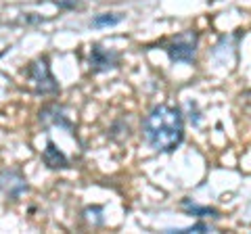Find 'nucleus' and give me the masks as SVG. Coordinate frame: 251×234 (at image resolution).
Listing matches in <instances>:
<instances>
[{"label": "nucleus", "mask_w": 251, "mask_h": 234, "mask_svg": "<svg viewBox=\"0 0 251 234\" xmlns=\"http://www.w3.org/2000/svg\"><path fill=\"white\" fill-rule=\"evenodd\" d=\"M143 132L151 149L159 153H172L184 138L182 113L176 107L157 105L147 115L143 123Z\"/></svg>", "instance_id": "1"}, {"label": "nucleus", "mask_w": 251, "mask_h": 234, "mask_svg": "<svg viewBox=\"0 0 251 234\" xmlns=\"http://www.w3.org/2000/svg\"><path fill=\"white\" fill-rule=\"evenodd\" d=\"M163 50L168 52L172 63H193L197 54V34L184 32L172 38L168 44H163Z\"/></svg>", "instance_id": "2"}, {"label": "nucleus", "mask_w": 251, "mask_h": 234, "mask_svg": "<svg viewBox=\"0 0 251 234\" xmlns=\"http://www.w3.org/2000/svg\"><path fill=\"white\" fill-rule=\"evenodd\" d=\"M25 73L38 94H57L59 92V84L50 73L49 59L46 57H40V59H36L34 63H29Z\"/></svg>", "instance_id": "3"}, {"label": "nucleus", "mask_w": 251, "mask_h": 234, "mask_svg": "<svg viewBox=\"0 0 251 234\" xmlns=\"http://www.w3.org/2000/svg\"><path fill=\"white\" fill-rule=\"evenodd\" d=\"M27 190V180L21 176L17 169H2L0 171V192L6 194L9 199H19Z\"/></svg>", "instance_id": "4"}, {"label": "nucleus", "mask_w": 251, "mask_h": 234, "mask_svg": "<svg viewBox=\"0 0 251 234\" xmlns=\"http://www.w3.org/2000/svg\"><path fill=\"white\" fill-rule=\"evenodd\" d=\"M117 61H120V54L103 48L100 44H94L90 50V67L92 71H107V69L117 67Z\"/></svg>", "instance_id": "5"}, {"label": "nucleus", "mask_w": 251, "mask_h": 234, "mask_svg": "<svg viewBox=\"0 0 251 234\" xmlns=\"http://www.w3.org/2000/svg\"><path fill=\"white\" fill-rule=\"evenodd\" d=\"M42 161H44L50 169H65V167H69L67 157L57 149V144H54L52 140H49V142H46V149H44V153H42Z\"/></svg>", "instance_id": "6"}, {"label": "nucleus", "mask_w": 251, "mask_h": 234, "mask_svg": "<svg viewBox=\"0 0 251 234\" xmlns=\"http://www.w3.org/2000/svg\"><path fill=\"white\" fill-rule=\"evenodd\" d=\"M40 121H44L46 126L54 123V126H61V128L72 130V121H69L67 117L63 115L61 109H57V107H46L44 111H40Z\"/></svg>", "instance_id": "7"}, {"label": "nucleus", "mask_w": 251, "mask_h": 234, "mask_svg": "<svg viewBox=\"0 0 251 234\" xmlns=\"http://www.w3.org/2000/svg\"><path fill=\"white\" fill-rule=\"evenodd\" d=\"M184 209L191 215H197V217H214V220L220 217L218 209H214V207H199V205H195V203H191L188 199L184 201Z\"/></svg>", "instance_id": "8"}, {"label": "nucleus", "mask_w": 251, "mask_h": 234, "mask_svg": "<svg viewBox=\"0 0 251 234\" xmlns=\"http://www.w3.org/2000/svg\"><path fill=\"white\" fill-rule=\"evenodd\" d=\"M124 19V15L122 13H103V15H97L92 21H90V25L92 27H107V25H117Z\"/></svg>", "instance_id": "9"}, {"label": "nucleus", "mask_w": 251, "mask_h": 234, "mask_svg": "<svg viewBox=\"0 0 251 234\" xmlns=\"http://www.w3.org/2000/svg\"><path fill=\"white\" fill-rule=\"evenodd\" d=\"M172 232H178V234H186V232H209V226L207 224H195V226H191V228L172 230Z\"/></svg>", "instance_id": "10"}]
</instances>
